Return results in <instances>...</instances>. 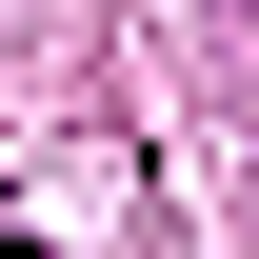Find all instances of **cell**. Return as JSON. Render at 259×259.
Masks as SVG:
<instances>
[{
  "label": "cell",
  "mask_w": 259,
  "mask_h": 259,
  "mask_svg": "<svg viewBox=\"0 0 259 259\" xmlns=\"http://www.w3.org/2000/svg\"><path fill=\"white\" fill-rule=\"evenodd\" d=\"M0 259H40V239H0Z\"/></svg>",
  "instance_id": "6da1fadb"
}]
</instances>
